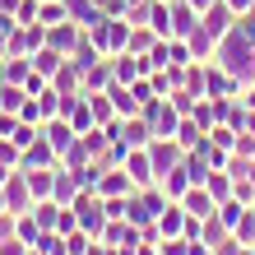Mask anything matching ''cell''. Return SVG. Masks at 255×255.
Returning <instances> with one entry per match:
<instances>
[{
	"label": "cell",
	"mask_w": 255,
	"mask_h": 255,
	"mask_svg": "<svg viewBox=\"0 0 255 255\" xmlns=\"http://www.w3.org/2000/svg\"><path fill=\"white\" fill-rule=\"evenodd\" d=\"M186 209H190V214H209V195H200V190H186Z\"/></svg>",
	"instance_id": "obj_1"
},
{
	"label": "cell",
	"mask_w": 255,
	"mask_h": 255,
	"mask_svg": "<svg viewBox=\"0 0 255 255\" xmlns=\"http://www.w3.org/2000/svg\"><path fill=\"white\" fill-rule=\"evenodd\" d=\"M228 5H232V9H246V5H251V0H228Z\"/></svg>",
	"instance_id": "obj_2"
},
{
	"label": "cell",
	"mask_w": 255,
	"mask_h": 255,
	"mask_svg": "<svg viewBox=\"0 0 255 255\" xmlns=\"http://www.w3.org/2000/svg\"><path fill=\"white\" fill-rule=\"evenodd\" d=\"M204 5H209V0H190V9H204Z\"/></svg>",
	"instance_id": "obj_3"
}]
</instances>
